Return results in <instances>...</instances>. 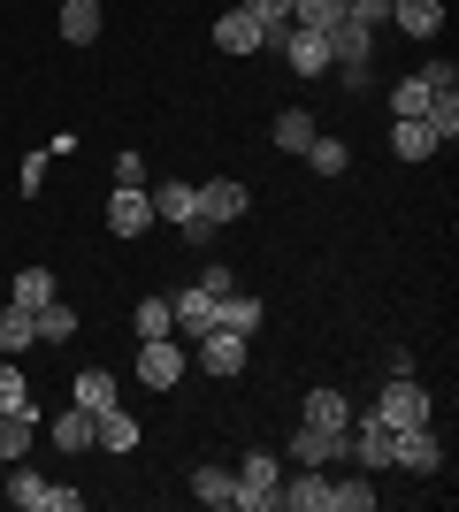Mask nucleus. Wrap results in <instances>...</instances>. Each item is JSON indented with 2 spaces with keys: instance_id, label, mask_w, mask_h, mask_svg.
Returning <instances> with one entry per match:
<instances>
[{
  "instance_id": "nucleus-1",
  "label": "nucleus",
  "mask_w": 459,
  "mask_h": 512,
  "mask_svg": "<svg viewBox=\"0 0 459 512\" xmlns=\"http://www.w3.org/2000/svg\"><path fill=\"white\" fill-rule=\"evenodd\" d=\"M276 482H284L276 451H245L238 459V497H230V505L238 512H276Z\"/></svg>"
},
{
  "instance_id": "nucleus-2",
  "label": "nucleus",
  "mask_w": 459,
  "mask_h": 512,
  "mask_svg": "<svg viewBox=\"0 0 459 512\" xmlns=\"http://www.w3.org/2000/svg\"><path fill=\"white\" fill-rule=\"evenodd\" d=\"M268 46L284 54L299 77H322L329 69V31H299V23H268Z\"/></svg>"
},
{
  "instance_id": "nucleus-3",
  "label": "nucleus",
  "mask_w": 459,
  "mask_h": 512,
  "mask_svg": "<svg viewBox=\"0 0 459 512\" xmlns=\"http://www.w3.org/2000/svg\"><path fill=\"white\" fill-rule=\"evenodd\" d=\"M138 383L146 390L184 383V337H138Z\"/></svg>"
},
{
  "instance_id": "nucleus-4",
  "label": "nucleus",
  "mask_w": 459,
  "mask_h": 512,
  "mask_svg": "<svg viewBox=\"0 0 459 512\" xmlns=\"http://www.w3.org/2000/svg\"><path fill=\"white\" fill-rule=\"evenodd\" d=\"M375 421L421 428V421H429V390H421L414 375H391V383H383V398H375Z\"/></svg>"
},
{
  "instance_id": "nucleus-5",
  "label": "nucleus",
  "mask_w": 459,
  "mask_h": 512,
  "mask_svg": "<svg viewBox=\"0 0 459 512\" xmlns=\"http://www.w3.org/2000/svg\"><path fill=\"white\" fill-rule=\"evenodd\" d=\"M391 467H406V474H437V467H444L437 428H429V421H421V428H391Z\"/></svg>"
},
{
  "instance_id": "nucleus-6",
  "label": "nucleus",
  "mask_w": 459,
  "mask_h": 512,
  "mask_svg": "<svg viewBox=\"0 0 459 512\" xmlns=\"http://www.w3.org/2000/svg\"><path fill=\"white\" fill-rule=\"evenodd\" d=\"M345 436H352V428L299 421V428H291V467H337V459H345Z\"/></svg>"
},
{
  "instance_id": "nucleus-7",
  "label": "nucleus",
  "mask_w": 459,
  "mask_h": 512,
  "mask_svg": "<svg viewBox=\"0 0 459 512\" xmlns=\"http://www.w3.org/2000/svg\"><path fill=\"white\" fill-rule=\"evenodd\" d=\"M146 230H153V199L138 192V184H115L108 192V237L131 245V237H146Z\"/></svg>"
},
{
  "instance_id": "nucleus-8",
  "label": "nucleus",
  "mask_w": 459,
  "mask_h": 512,
  "mask_svg": "<svg viewBox=\"0 0 459 512\" xmlns=\"http://www.w3.org/2000/svg\"><path fill=\"white\" fill-rule=\"evenodd\" d=\"M8 497H16L23 512H77V505H85L77 490H62V482H46V474H23V467H16V482H8Z\"/></svg>"
},
{
  "instance_id": "nucleus-9",
  "label": "nucleus",
  "mask_w": 459,
  "mask_h": 512,
  "mask_svg": "<svg viewBox=\"0 0 459 512\" xmlns=\"http://www.w3.org/2000/svg\"><path fill=\"white\" fill-rule=\"evenodd\" d=\"M192 352H199V367H207V375H245V352H253V337H238V329H207Z\"/></svg>"
},
{
  "instance_id": "nucleus-10",
  "label": "nucleus",
  "mask_w": 459,
  "mask_h": 512,
  "mask_svg": "<svg viewBox=\"0 0 459 512\" xmlns=\"http://www.w3.org/2000/svg\"><path fill=\"white\" fill-rule=\"evenodd\" d=\"M345 459H360V474H383L391 467V421H360V436H345Z\"/></svg>"
},
{
  "instance_id": "nucleus-11",
  "label": "nucleus",
  "mask_w": 459,
  "mask_h": 512,
  "mask_svg": "<svg viewBox=\"0 0 459 512\" xmlns=\"http://www.w3.org/2000/svg\"><path fill=\"white\" fill-rule=\"evenodd\" d=\"M153 222H169V230H192L199 222V184H153Z\"/></svg>"
},
{
  "instance_id": "nucleus-12",
  "label": "nucleus",
  "mask_w": 459,
  "mask_h": 512,
  "mask_svg": "<svg viewBox=\"0 0 459 512\" xmlns=\"http://www.w3.org/2000/svg\"><path fill=\"white\" fill-rule=\"evenodd\" d=\"M215 46L222 54H268V23L245 16V8H230V16L215 23Z\"/></svg>"
},
{
  "instance_id": "nucleus-13",
  "label": "nucleus",
  "mask_w": 459,
  "mask_h": 512,
  "mask_svg": "<svg viewBox=\"0 0 459 512\" xmlns=\"http://www.w3.org/2000/svg\"><path fill=\"white\" fill-rule=\"evenodd\" d=\"M92 444L100 451H138V413L115 398V406H100L92 413Z\"/></svg>"
},
{
  "instance_id": "nucleus-14",
  "label": "nucleus",
  "mask_w": 459,
  "mask_h": 512,
  "mask_svg": "<svg viewBox=\"0 0 459 512\" xmlns=\"http://www.w3.org/2000/svg\"><path fill=\"white\" fill-rule=\"evenodd\" d=\"M276 505H291V512H329V474H322V467H299L291 482H276Z\"/></svg>"
},
{
  "instance_id": "nucleus-15",
  "label": "nucleus",
  "mask_w": 459,
  "mask_h": 512,
  "mask_svg": "<svg viewBox=\"0 0 459 512\" xmlns=\"http://www.w3.org/2000/svg\"><path fill=\"white\" fill-rule=\"evenodd\" d=\"M176 337H184V344H199V337H207V329H215V291H199V283H192V291H176Z\"/></svg>"
},
{
  "instance_id": "nucleus-16",
  "label": "nucleus",
  "mask_w": 459,
  "mask_h": 512,
  "mask_svg": "<svg viewBox=\"0 0 459 512\" xmlns=\"http://www.w3.org/2000/svg\"><path fill=\"white\" fill-rule=\"evenodd\" d=\"M245 214V184H230V176H215V184H199V222H215V230H230Z\"/></svg>"
},
{
  "instance_id": "nucleus-17",
  "label": "nucleus",
  "mask_w": 459,
  "mask_h": 512,
  "mask_svg": "<svg viewBox=\"0 0 459 512\" xmlns=\"http://www.w3.org/2000/svg\"><path fill=\"white\" fill-rule=\"evenodd\" d=\"M31 344H39V314L8 299V306H0V360H23Z\"/></svg>"
},
{
  "instance_id": "nucleus-18",
  "label": "nucleus",
  "mask_w": 459,
  "mask_h": 512,
  "mask_svg": "<svg viewBox=\"0 0 459 512\" xmlns=\"http://www.w3.org/2000/svg\"><path fill=\"white\" fill-rule=\"evenodd\" d=\"M368 54H375V31H368V23H337V31H329V69H360V62H368Z\"/></svg>"
},
{
  "instance_id": "nucleus-19",
  "label": "nucleus",
  "mask_w": 459,
  "mask_h": 512,
  "mask_svg": "<svg viewBox=\"0 0 459 512\" xmlns=\"http://www.w3.org/2000/svg\"><path fill=\"white\" fill-rule=\"evenodd\" d=\"M299 421H314V428H352V398H345V390H329V383H314V390H306V406H299Z\"/></svg>"
},
{
  "instance_id": "nucleus-20",
  "label": "nucleus",
  "mask_w": 459,
  "mask_h": 512,
  "mask_svg": "<svg viewBox=\"0 0 459 512\" xmlns=\"http://www.w3.org/2000/svg\"><path fill=\"white\" fill-rule=\"evenodd\" d=\"M391 23L406 39H437L444 31V0H391Z\"/></svg>"
},
{
  "instance_id": "nucleus-21",
  "label": "nucleus",
  "mask_w": 459,
  "mask_h": 512,
  "mask_svg": "<svg viewBox=\"0 0 459 512\" xmlns=\"http://www.w3.org/2000/svg\"><path fill=\"white\" fill-rule=\"evenodd\" d=\"M391 153L398 161H429V153H437V130L421 123V115H398L391 123Z\"/></svg>"
},
{
  "instance_id": "nucleus-22",
  "label": "nucleus",
  "mask_w": 459,
  "mask_h": 512,
  "mask_svg": "<svg viewBox=\"0 0 459 512\" xmlns=\"http://www.w3.org/2000/svg\"><path fill=\"white\" fill-rule=\"evenodd\" d=\"M215 329H238V337H261V299H245V291H222V299H215Z\"/></svg>"
},
{
  "instance_id": "nucleus-23",
  "label": "nucleus",
  "mask_w": 459,
  "mask_h": 512,
  "mask_svg": "<svg viewBox=\"0 0 459 512\" xmlns=\"http://www.w3.org/2000/svg\"><path fill=\"white\" fill-rule=\"evenodd\" d=\"M115 398H123V390H115V375H108V367H77V398H69V406L100 413V406H115Z\"/></svg>"
},
{
  "instance_id": "nucleus-24",
  "label": "nucleus",
  "mask_w": 459,
  "mask_h": 512,
  "mask_svg": "<svg viewBox=\"0 0 459 512\" xmlns=\"http://www.w3.org/2000/svg\"><path fill=\"white\" fill-rule=\"evenodd\" d=\"M62 39L69 46H92V39H100V0H62Z\"/></svg>"
},
{
  "instance_id": "nucleus-25",
  "label": "nucleus",
  "mask_w": 459,
  "mask_h": 512,
  "mask_svg": "<svg viewBox=\"0 0 459 512\" xmlns=\"http://www.w3.org/2000/svg\"><path fill=\"white\" fill-rule=\"evenodd\" d=\"M268 138H276V153H306V146H314V115H306V107H284Z\"/></svg>"
},
{
  "instance_id": "nucleus-26",
  "label": "nucleus",
  "mask_w": 459,
  "mask_h": 512,
  "mask_svg": "<svg viewBox=\"0 0 459 512\" xmlns=\"http://www.w3.org/2000/svg\"><path fill=\"white\" fill-rule=\"evenodd\" d=\"M329 512H375V482L368 474H337L329 482Z\"/></svg>"
},
{
  "instance_id": "nucleus-27",
  "label": "nucleus",
  "mask_w": 459,
  "mask_h": 512,
  "mask_svg": "<svg viewBox=\"0 0 459 512\" xmlns=\"http://www.w3.org/2000/svg\"><path fill=\"white\" fill-rule=\"evenodd\" d=\"M46 436H54V451H69V459H77V451H92V413H85V406H69L62 421L46 428Z\"/></svg>"
},
{
  "instance_id": "nucleus-28",
  "label": "nucleus",
  "mask_w": 459,
  "mask_h": 512,
  "mask_svg": "<svg viewBox=\"0 0 459 512\" xmlns=\"http://www.w3.org/2000/svg\"><path fill=\"white\" fill-rule=\"evenodd\" d=\"M345 8L352 0H291V23H299V31H337Z\"/></svg>"
},
{
  "instance_id": "nucleus-29",
  "label": "nucleus",
  "mask_w": 459,
  "mask_h": 512,
  "mask_svg": "<svg viewBox=\"0 0 459 512\" xmlns=\"http://www.w3.org/2000/svg\"><path fill=\"white\" fill-rule=\"evenodd\" d=\"M306 169H314V176H345V169H352V146H345V138H322V130H314V146H306Z\"/></svg>"
},
{
  "instance_id": "nucleus-30",
  "label": "nucleus",
  "mask_w": 459,
  "mask_h": 512,
  "mask_svg": "<svg viewBox=\"0 0 459 512\" xmlns=\"http://www.w3.org/2000/svg\"><path fill=\"white\" fill-rule=\"evenodd\" d=\"M192 497H199V505H230V497H238V467H199Z\"/></svg>"
},
{
  "instance_id": "nucleus-31",
  "label": "nucleus",
  "mask_w": 459,
  "mask_h": 512,
  "mask_svg": "<svg viewBox=\"0 0 459 512\" xmlns=\"http://www.w3.org/2000/svg\"><path fill=\"white\" fill-rule=\"evenodd\" d=\"M8 299H16V306H31V314H39V306L54 299V268H16V291H8Z\"/></svg>"
},
{
  "instance_id": "nucleus-32",
  "label": "nucleus",
  "mask_w": 459,
  "mask_h": 512,
  "mask_svg": "<svg viewBox=\"0 0 459 512\" xmlns=\"http://www.w3.org/2000/svg\"><path fill=\"white\" fill-rule=\"evenodd\" d=\"M429 100H437V92H429V77H421V69L391 85V115H429Z\"/></svg>"
},
{
  "instance_id": "nucleus-33",
  "label": "nucleus",
  "mask_w": 459,
  "mask_h": 512,
  "mask_svg": "<svg viewBox=\"0 0 459 512\" xmlns=\"http://www.w3.org/2000/svg\"><path fill=\"white\" fill-rule=\"evenodd\" d=\"M39 344H77V306H39Z\"/></svg>"
},
{
  "instance_id": "nucleus-34",
  "label": "nucleus",
  "mask_w": 459,
  "mask_h": 512,
  "mask_svg": "<svg viewBox=\"0 0 459 512\" xmlns=\"http://www.w3.org/2000/svg\"><path fill=\"white\" fill-rule=\"evenodd\" d=\"M421 123L437 130V146H452V138H459V92H437V100H429V115H421Z\"/></svg>"
},
{
  "instance_id": "nucleus-35",
  "label": "nucleus",
  "mask_w": 459,
  "mask_h": 512,
  "mask_svg": "<svg viewBox=\"0 0 459 512\" xmlns=\"http://www.w3.org/2000/svg\"><path fill=\"white\" fill-rule=\"evenodd\" d=\"M138 337H176V306L169 299H138Z\"/></svg>"
},
{
  "instance_id": "nucleus-36",
  "label": "nucleus",
  "mask_w": 459,
  "mask_h": 512,
  "mask_svg": "<svg viewBox=\"0 0 459 512\" xmlns=\"http://www.w3.org/2000/svg\"><path fill=\"white\" fill-rule=\"evenodd\" d=\"M23 406H31V383H23L16 367L0 360V413H23Z\"/></svg>"
},
{
  "instance_id": "nucleus-37",
  "label": "nucleus",
  "mask_w": 459,
  "mask_h": 512,
  "mask_svg": "<svg viewBox=\"0 0 459 512\" xmlns=\"http://www.w3.org/2000/svg\"><path fill=\"white\" fill-rule=\"evenodd\" d=\"M421 77H429V92H459V62H421Z\"/></svg>"
},
{
  "instance_id": "nucleus-38",
  "label": "nucleus",
  "mask_w": 459,
  "mask_h": 512,
  "mask_svg": "<svg viewBox=\"0 0 459 512\" xmlns=\"http://www.w3.org/2000/svg\"><path fill=\"white\" fill-rule=\"evenodd\" d=\"M245 16H261V23H291V0H238Z\"/></svg>"
},
{
  "instance_id": "nucleus-39",
  "label": "nucleus",
  "mask_w": 459,
  "mask_h": 512,
  "mask_svg": "<svg viewBox=\"0 0 459 512\" xmlns=\"http://www.w3.org/2000/svg\"><path fill=\"white\" fill-rule=\"evenodd\" d=\"M345 16H352V23H368V31H375V23H383V16H391V0H352V8H345Z\"/></svg>"
},
{
  "instance_id": "nucleus-40",
  "label": "nucleus",
  "mask_w": 459,
  "mask_h": 512,
  "mask_svg": "<svg viewBox=\"0 0 459 512\" xmlns=\"http://www.w3.org/2000/svg\"><path fill=\"white\" fill-rule=\"evenodd\" d=\"M199 291H215V299H222V291H230V268H222V260H207V268H199Z\"/></svg>"
}]
</instances>
